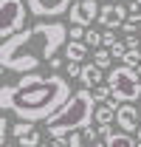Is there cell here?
Instances as JSON below:
<instances>
[{"label": "cell", "mask_w": 141, "mask_h": 147, "mask_svg": "<svg viewBox=\"0 0 141 147\" xmlns=\"http://www.w3.org/2000/svg\"><path fill=\"white\" fill-rule=\"evenodd\" d=\"M17 144H20V147H40V144H42V136H40V133L34 130V133H28V136H23V139H20Z\"/></svg>", "instance_id": "ac0fdd59"}, {"label": "cell", "mask_w": 141, "mask_h": 147, "mask_svg": "<svg viewBox=\"0 0 141 147\" xmlns=\"http://www.w3.org/2000/svg\"><path fill=\"white\" fill-rule=\"evenodd\" d=\"M93 62H96L99 68H110V62H113L110 48H96V51H93Z\"/></svg>", "instance_id": "9a60e30c"}, {"label": "cell", "mask_w": 141, "mask_h": 147, "mask_svg": "<svg viewBox=\"0 0 141 147\" xmlns=\"http://www.w3.org/2000/svg\"><path fill=\"white\" fill-rule=\"evenodd\" d=\"M136 76H138V79H141V65H138V68H136Z\"/></svg>", "instance_id": "d6a6232c"}, {"label": "cell", "mask_w": 141, "mask_h": 147, "mask_svg": "<svg viewBox=\"0 0 141 147\" xmlns=\"http://www.w3.org/2000/svg\"><path fill=\"white\" fill-rule=\"evenodd\" d=\"M3 147H20V144H3Z\"/></svg>", "instance_id": "e575fe53"}, {"label": "cell", "mask_w": 141, "mask_h": 147, "mask_svg": "<svg viewBox=\"0 0 141 147\" xmlns=\"http://www.w3.org/2000/svg\"><path fill=\"white\" fill-rule=\"evenodd\" d=\"M124 42H127V48H141V45H138V37H136V34H127V40H124Z\"/></svg>", "instance_id": "83f0119b"}, {"label": "cell", "mask_w": 141, "mask_h": 147, "mask_svg": "<svg viewBox=\"0 0 141 147\" xmlns=\"http://www.w3.org/2000/svg\"><path fill=\"white\" fill-rule=\"evenodd\" d=\"M127 9H130V11H133V14H141V0H133V3H130V6H127Z\"/></svg>", "instance_id": "f1b7e54d"}, {"label": "cell", "mask_w": 141, "mask_h": 147, "mask_svg": "<svg viewBox=\"0 0 141 147\" xmlns=\"http://www.w3.org/2000/svg\"><path fill=\"white\" fill-rule=\"evenodd\" d=\"M68 28L62 23H37L6 40L0 48V65L11 74H34L40 62H51L56 51L65 45Z\"/></svg>", "instance_id": "7a4b0ae2"}, {"label": "cell", "mask_w": 141, "mask_h": 147, "mask_svg": "<svg viewBox=\"0 0 141 147\" xmlns=\"http://www.w3.org/2000/svg\"><path fill=\"white\" fill-rule=\"evenodd\" d=\"M68 34H70V40H76V42H85V26H70L68 28Z\"/></svg>", "instance_id": "44dd1931"}, {"label": "cell", "mask_w": 141, "mask_h": 147, "mask_svg": "<svg viewBox=\"0 0 141 147\" xmlns=\"http://www.w3.org/2000/svg\"><path fill=\"white\" fill-rule=\"evenodd\" d=\"M116 42H119V40H116V34H113V31H110V28H107L105 34H102V45H105V48H113V45H116Z\"/></svg>", "instance_id": "603a6c76"}, {"label": "cell", "mask_w": 141, "mask_h": 147, "mask_svg": "<svg viewBox=\"0 0 141 147\" xmlns=\"http://www.w3.org/2000/svg\"><path fill=\"white\" fill-rule=\"evenodd\" d=\"M34 122H17V125H14V127H11V136H14V139H23V136H28V133H34Z\"/></svg>", "instance_id": "e0dca14e"}, {"label": "cell", "mask_w": 141, "mask_h": 147, "mask_svg": "<svg viewBox=\"0 0 141 147\" xmlns=\"http://www.w3.org/2000/svg\"><path fill=\"white\" fill-rule=\"evenodd\" d=\"M85 45L96 51V48L102 45V34H99V31H88V34H85Z\"/></svg>", "instance_id": "ffe728a7"}, {"label": "cell", "mask_w": 141, "mask_h": 147, "mask_svg": "<svg viewBox=\"0 0 141 147\" xmlns=\"http://www.w3.org/2000/svg\"><path fill=\"white\" fill-rule=\"evenodd\" d=\"M122 31H127V34H136V31H138V26H136L133 20H127V23L122 26Z\"/></svg>", "instance_id": "4316f807"}, {"label": "cell", "mask_w": 141, "mask_h": 147, "mask_svg": "<svg viewBox=\"0 0 141 147\" xmlns=\"http://www.w3.org/2000/svg\"><path fill=\"white\" fill-rule=\"evenodd\" d=\"M26 3H28V11L37 17H59L73 6V0H26Z\"/></svg>", "instance_id": "52a82bcc"}, {"label": "cell", "mask_w": 141, "mask_h": 147, "mask_svg": "<svg viewBox=\"0 0 141 147\" xmlns=\"http://www.w3.org/2000/svg\"><path fill=\"white\" fill-rule=\"evenodd\" d=\"M40 147H48V144H40Z\"/></svg>", "instance_id": "8d00e7d4"}, {"label": "cell", "mask_w": 141, "mask_h": 147, "mask_svg": "<svg viewBox=\"0 0 141 147\" xmlns=\"http://www.w3.org/2000/svg\"><path fill=\"white\" fill-rule=\"evenodd\" d=\"M107 147H138V142L130 136V133H113L110 139H105Z\"/></svg>", "instance_id": "5bb4252c"}, {"label": "cell", "mask_w": 141, "mask_h": 147, "mask_svg": "<svg viewBox=\"0 0 141 147\" xmlns=\"http://www.w3.org/2000/svg\"><path fill=\"white\" fill-rule=\"evenodd\" d=\"M68 76H82V62H68Z\"/></svg>", "instance_id": "d4e9b609"}, {"label": "cell", "mask_w": 141, "mask_h": 147, "mask_svg": "<svg viewBox=\"0 0 141 147\" xmlns=\"http://www.w3.org/2000/svg\"><path fill=\"white\" fill-rule=\"evenodd\" d=\"M110 54H113V59H119V62H122V59H124V54H127V42H122V40H119V42L110 48Z\"/></svg>", "instance_id": "7402d4cb"}, {"label": "cell", "mask_w": 141, "mask_h": 147, "mask_svg": "<svg viewBox=\"0 0 141 147\" xmlns=\"http://www.w3.org/2000/svg\"><path fill=\"white\" fill-rule=\"evenodd\" d=\"M79 79H82L85 88L93 91V88H99V85L107 82V74H105V68H99L96 62H88V65H82V76H79Z\"/></svg>", "instance_id": "30bf717a"}, {"label": "cell", "mask_w": 141, "mask_h": 147, "mask_svg": "<svg viewBox=\"0 0 141 147\" xmlns=\"http://www.w3.org/2000/svg\"><path fill=\"white\" fill-rule=\"evenodd\" d=\"M96 142H99V130L93 127V125H88L85 130H76V133L68 136V144L70 147H93Z\"/></svg>", "instance_id": "8fae6325"}, {"label": "cell", "mask_w": 141, "mask_h": 147, "mask_svg": "<svg viewBox=\"0 0 141 147\" xmlns=\"http://www.w3.org/2000/svg\"><path fill=\"white\" fill-rule=\"evenodd\" d=\"M93 122H96V125H113V122H116V108H110L107 102L96 105V116H93Z\"/></svg>", "instance_id": "4fadbf2b"}, {"label": "cell", "mask_w": 141, "mask_h": 147, "mask_svg": "<svg viewBox=\"0 0 141 147\" xmlns=\"http://www.w3.org/2000/svg\"><path fill=\"white\" fill-rule=\"evenodd\" d=\"M130 20H133V23H136V26H138V28H141V14H133V17H130Z\"/></svg>", "instance_id": "4dcf8cb0"}, {"label": "cell", "mask_w": 141, "mask_h": 147, "mask_svg": "<svg viewBox=\"0 0 141 147\" xmlns=\"http://www.w3.org/2000/svg\"><path fill=\"white\" fill-rule=\"evenodd\" d=\"M138 147H141V127H138Z\"/></svg>", "instance_id": "836d02e7"}, {"label": "cell", "mask_w": 141, "mask_h": 147, "mask_svg": "<svg viewBox=\"0 0 141 147\" xmlns=\"http://www.w3.org/2000/svg\"><path fill=\"white\" fill-rule=\"evenodd\" d=\"M116 125H119L122 133H138V127H141V110L133 108L130 102H124L122 108L116 110Z\"/></svg>", "instance_id": "9c48e42d"}, {"label": "cell", "mask_w": 141, "mask_h": 147, "mask_svg": "<svg viewBox=\"0 0 141 147\" xmlns=\"http://www.w3.org/2000/svg\"><path fill=\"white\" fill-rule=\"evenodd\" d=\"M26 6H28L26 0H0V11H3L0 37H3V42L17 37L20 31H26V14H28Z\"/></svg>", "instance_id": "5b68a950"}, {"label": "cell", "mask_w": 141, "mask_h": 147, "mask_svg": "<svg viewBox=\"0 0 141 147\" xmlns=\"http://www.w3.org/2000/svg\"><path fill=\"white\" fill-rule=\"evenodd\" d=\"M127 11H130V9L122 6V3H105V6H102V14H99V23H102L105 28H110V31H113V28H122L124 23L130 20Z\"/></svg>", "instance_id": "ba28073f"}, {"label": "cell", "mask_w": 141, "mask_h": 147, "mask_svg": "<svg viewBox=\"0 0 141 147\" xmlns=\"http://www.w3.org/2000/svg\"><path fill=\"white\" fill-rule=\"evenodd\" d=\"M93 116H96V96H93L90 88H82L45 122L48 125V136L51 139H68L70 133L85 130L93 122Z\"/></svg>", "instance_id": "3957f363"}, {"label": "cell", "mask_w": 141, "mask_h": 147, "mask_svg": "<svg viewBox=\"0 0 141 147\" xmlns=\"http://www.w3.org/2000/svg\"><path fill=\"white\" fill-rule=\"evenodd\" d=\"M96 130H99V139H102V142L113 136V127H110V125H96Z\"/></svg>", "instance_id": "cb8c5ba5"}, {"label": "cell", "mask_w": 141, "mask_h": 147, "mask_svg": "<svg viewBox=\"0 0 141 147\" xmlns=\"http://www.w3.org/2000/svg\"><path fill=\"white\" fill-rule=\"evenodd\" d=\"M70 96L73 93L65 76L26 74L14 85H3L0 108L11 110L20 122H48Z\"/></svg>", "instance_id": "6da1fadb"}, {"label": "cell", "mask_w": 141, "mask_h": 147, "mask_svg": "<svg viewBox=\"0 0 141 147\" xmlns=\"http://www.w3.org/2000/svg\"><path fill=\"white\" fill-rule=\"evenodd\" d=\"M107 85L113 91V99L119 102H133V99H141V79L136 76L133 68L127 65H116L107 71Z\"/></svg>", "instance_id": "277c9868"}, {"label": "cell", "mask_w": 141, "mask_h": 147, "mask_svg": "<svg viewBox=\"0 0 141 147\" xmlns=\"http://www.w3.org/2000/svg\"><path fill=\"white\" fill-rule=\"evenodd\" d=\"M85 57H88V45H85V42L70 40L68 45H65V59H68V62H85Z\"/></svg>", "instance_id": "7c38bea8"}, {"label": "cell", "mask_w": 141, "mask_h": 147, "mask_svg": "<svg viewBox=\"0 0 141 147\" xmlns=\"http://www.w3.org/2000/svg\"><path fill=\"white\" fill-rule=\"evenodd\" d=\"M51 147H70L68 139H51Z\"/></svg>", "instance_id": "f546056e"}, {"label": "cell", "mask_w": 141, "mask_h": 147, "mask_svg": "<svg viewBox=\"0 0 141 147\" xmlns=\"http://www.w3.org/2000/svg\"><path fill=\"white\" fill-rule=\"evenodd\" d=\"M102 14V6L96 0H76L70 6V23L73 26H90L93 20H99Z\"/></svg>", "instance_id": "8992f818"}, {"label": "cell", "mask_w": 141, "mask_h": 147, "mask_svg": "<svg viewBox=\"0 0 141 147\" xmlns=\"http://www.w3.org/2000/svg\"><path fill=\"white\" fill-rule=\"evenodd\" d=\"M122 65H127V68H133V71H136V68L141 65V48H127Z\"/></svg>", "instance_id": "2e32d148"}, {"label": "cell", "mask_w": 141, "mask_h": 147, "mask_svg": "<svg viewBox=\"0 0 141 147\" xmlns=\"http://www.w3.org/2000/svg\"><path fill=\"white\" fill-rule=\"evenodd\" d=\"M6 136H9V122L0 119V144H6Z\"/></svg>", "instance_id": "484cf974"}, {"label": "cell", "mask_w": 141, "mask_h": 147, "mask_svg": "<svg viewBox=\"0 0 141 147\" xmlns=\"http://www.w3.org/2000/svg\"><path fill=\"white\" fill-rule=\"evenodd\" d=\"M138 110H141V105H138Z\"/></svg>", "instance_id": "74e56055"}, {"label": "cell", "mask_w": 141, "mask_h": 147, "mask_svg": "<svg viewBox=\"0 0 141 147\" xmlns=\"http://www.w3.org/2000/svg\"><path fill=\"white\" fill-rule=\"evenodd\" d=\"M93 147H107V144H105V142H96V144H93Z\"/></svg>", "instance_id": "1f68e13d"}, {"label": "cell", "mask_w": 141, "mask_h": 147, "mask_svg": "<svg viewBox=\"0 0 141 147\" xmlns=\"http://www.w3.org/2000/svg\"><path fill=\"white\" fill-rule=\"evenodd\" d=\"M105 3H119V0H105Z\"/></svg>", "instance_id": "d590c367"}, {"label": "cell", "mask_w": 141, "mask_h": 147, "mask_svg": "<svg viewBox=\"0 0 141 147\" xmlns=\"http://www.w3.org/2000/svg\"><path fill=\"white\" fill-rule=\"evenodd\" d=\"M93 96H96V102H107L110 96H113V91H110V85H99V88H93Z\"/></svg>", "instance_id": "d6986e66"}]
</instances>
